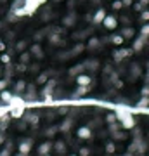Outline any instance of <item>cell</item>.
<instances>
[{"mask_svg":"<svg viewBox=\"0 0 149 156\" xmlns=\"http://www.w3.org/2000/svg\"><path fill=\"white\" fill-rule=\"evenodd\" d=\"M133 56V50L132 49H125V47H122L120 45V49H116L115 52H113V59H115V62H122L125 61V59H128V57Z\"/></svg>","mask_w":149,"mask_h":156,"instance_id":"1","label":"cell"},{"mask_svg":"<svg viewBox=\"0 0 149 156\" xmlns=\"http://www.w3.org/2000/svg\"><path fill=\"white\" fill-rule=\"evenodd\" d=\"M45 0H24L23 2V9H24V16H31L37 9H38V5H42Z\"/></svg>","mask_w":149,"mask_h":156,"instance_id":"2","label":"cell"},{"mask_svg":"<svg viewBox=\"0 0 149 156\" xmlns=\"http://www.w3.org/2000/svg\"><path fill=\"white\" fill-rule=\"evenodd\" d=\"M31 147H33V139H23L19 144H17V154L19 156H26L31 153Z\"/></svg>","mask_w":149,"mask_h":156,"instance_id":"3","label":"cell"},{"mask_svg":"<svg viewBox=\"0 0 149 156\" xmlns=\"http://www.w3.org/2000/svg\"><path fill=\"white\" fill-rule=\"evenodd\" d=\"M21 118L28 123V125H31V127H37V125H38V122H40V115H38V113H33V111H31V113L24 111Z\"/></svg>","mask_w":149,"mask_h":156,"instance_id":"4","label":"cell"},{"mask_svg":"<svg viewBox=\"0 0 149 156\" xmlns=\"http://www.w3.org/2000/svg\"><path fill=\"white\" fill-rule=\"evenodd\" d=\"M102 24H104V28H106V30L113 31V30L118 28V19H116L115 14H113V16H108V14H106L104 19H102Z\"/></svg>","mask_w":149,"mask_h":156,"instance_id":"5","label":"cell"},{"mask_svg":"<svg viewBox=\"0 0 149 156\" xmlns=\"http://www.w3.org/2000/svg\"><path fill=\"white\" fill-rule=\"evenodd\" d=\"M76 135H78V139L88 140L90 137H92V128L88 127V125H83V127H80V128L76 130Z\"/></svg>","mask_w":149,"mask_h":156,"instance_id":"6","label":"cell"},{"mask_svg":"<svg viewBox=\"0 0 149 156\" xmlns=\"http://www.w3.org/2000/svg\"><path fill=\"white\" fill-rule=\"evenodd\" d=\"M140 75H142L140 66H139L137 62H132V66H130V69H128V80H130V82H135Z\"/></svg>","mask_w":149,"mask_h":156,"instance_id":"7","label":"cell"},{"mask_svg":"<svg viewBox=\"0 0 149 156\" xmlns=\"http://www.w3.org/2000/svg\"><path fill=\"white\" fill-rule=\"evenodd\" d=\"M146 44H147V37L139 35L137 38H135V42H133V45H132V50L133 52H140V50L146 47Z\"/></svg>","mask_w":149,"mask_h":156,"instance_id":"8","label":"cell"},{"mask_svg":"<svg viewBox=\"0 0 149 156\" xmlns=\"http://www.w3.org/2000/svg\"><path fill=\"white\" fill-rule=\"evenodd\" d=\"M50 151H52V140H44V142L38 146L37 153H38L40 156H47V154H50Z\"/></svg>","mask_w":149,"mask_h":156,"instance_id":"9","label":"cell"},{"mask_svg":"<svg viewBox=\"0 0 149 156\" xmlns=\"http://www.w3.org/2000/svg\"><path fill=\"white\" fill-rule=\"evenodd\" d=\"M52 149H54L57 154H66L68 153V144L64 142V140H55V142H52Z\"/></svg>","mask_w":149,"mask_h":156,"instance_id":"10","label":"cell"},{"mask_svg":"<svg viewBox=\"0 0 149 156\" xmlns=\"http://www.w3.org/2000/svg\"><path fill=\"white\" fill-rule=\"evenodd\" d=\"M30 54H31L33 57H37V59H44V49H42V45H40L38 42H35V44H31Z\"/></svg>","mask_w":149,"mask_h":156,"instance_id":"11","label":"cell"},{"mask_svg":"<svg viewBox=\"0 0 149 156\" xmlns=\"http://www.w3.org/2000/svg\"><path fill=\"white\" fill-rule=\"evenodd\" d=\"M24 90H26V94H24L23 99L26 101V102L37 99V89H35V85H26V89H24Z\"/></svg>","mask_w":149,"mask_h":156,"instance_id":"12","label":"cell"},{"mask_svg":"<svg viewBox=\"0 0 149 156\" xmlns=\"http://www.w3.org/2000/svg\"><path fill=\"white\" fill-rule=\"evenodd\" d=\"M55 85H57V82L55 80H47L44 83V89H42V92H40V95H44V94H52L55 89Z\"/></svg>","mask_w":149,"mask_h":156,"instance_id":"13","label":"cell"},{"mask_svg":"<svg viewBox=\"0 0 149 156\" xmlns=\"http://www.w3.org/2000/svg\"><path fill=\"white\" fill-rule=\"evenodd\" d=\"M90 89H92V85H78L71 99H78V97H82V95H85V94H87V92H88Z\"/></svg>","mask_w":149,"mask_h":156,"instance_id":"14","label":"cell"},{"mask_svg":"<svg viewBox=\"0 0 149 156\" xmlns=\"http://www.w3.org/2000/svg\"><path fill=\"white\" fill-rule=\"evenodd\" d=\"M104 16H106V11L102 9V7H99V9L94 12V16H92V19H90V21L94 23V24H99V23H102Z\"/></svg>","mask_w":149,"mask_h":156,"instance_id":"15","label":"cell"},{"mask_svg":"<svg viewBox=\"0 0 149 156\" xmlns=\"http://www.w3.org/2000/svg\"><path fill=\"white\" fill-rule=\"evenodd\" d=\"M76 83L78 85H90L92 83V78H90V75H87V73H80V75H76Z\"/></svg>","mask_w":149,"mask_h":156,"instance_id":"16","label":"cell"},{"mask_svg":"<svg viewBox=\"0 0 149 156\" xmlns=\"http://www.w3.org/2000/svg\"><path fill=\"white\" fill-rule=\"evenodd\" d=\"M140 140H142V137H133L132 144L128 146V149H127V154H137V147L140 144Z\"/></svg>","mask_w":149,"mask_h":156,"instance_id":"17","label":"cell"},{"mask_svg":"<svg viewBox=\"0 0 149 156\" xmlns=\"http://www.w3.org/2000/svg\"><path fill=\"white\" fill-rule=\"evenodd\" d=\"M71 125H73V118L71 116H68L64 122L59 125V132H62V134H68L69 130H71Z\"/></svg>","mask_w":149,"mask_h":156,"instance_id":"18","label":"cell"},{"mask_svg":"<svg viewBox=\"0 0 149 156\" xmlns=\"http://www.w3.org/2000/svg\"><path fill=\"white\" fill-rule=\"evenodd\" d=\"M9 122H11V115H9V113H4V115L0 116V130H2V132H5L7 128H9Z\"/></svg>","mask_w":149,"mask_h":156,"instance_id":"19","label":"cell"},{"mask_svg":"<svg viewBox=\"0 0 149 156\" xmlns=\"http://www.w3.org/2000/svg\"><path fill=\"white\" fill-rule=\"evenodd\" d=\"M4 149L0 151V156H9L12 153V151H14V142H12V140H4Z\"/></svg>","mask_w":149,"mask_h":156,"instance_id":"20","label":"cell"},{"mask_svg":"<svg viewBox=\"0 0 149 156\" xmlns=\"http://www.w3.org/2000/svg\"><path fill=\"white\" fill-rule=\"evenodd\" d=\"M99 47H101V40L95 38V37H92V38L85 44V49L87 50H95V49H99Z\"/></svg>","mask_w":149,"mask_h":156,"instance_id":"21","label":"cell"},{"mask_svg":"<svg viewBox=\"0 0 149 156\" xmlns=\"http://www.w3.org/2000/svg\"><path fill=\"white\" fill-rule=\"evenodd\" d=\"M120 35H122L125 40H127V38H133V37H135V30L130 28V26H125L123 30H120Z\"/></svg>","mask_w":149,"mask_h":156,"instance_id":"22","label":"cell"},{"mask_svg":"<svg viewBox=\"0 0 149 156\" xmlns=\"http://www.w3.org/2000/svg\"><path fill=\"white\" fill-rule=\"evenodd\" d=\"M109 42H111V44H115L116 47H120V45H123L125 38H123V37H122L120 33H113V35L109 37Z\"/></svg>","mask_w":149,"mask_h":156,"instance_id":"23","label":"cell"},{"mask_svg":"<svg viewBox=\"0 0 149 156\" xmlns=\"http://www.w3.org/2000/svg\"><path fill=\"white\" fill-rule=\"evenodd\" d=\"M11 99H12V92H9L7 89L0 90V101H2V104H9Z\"/></svg>","mask_w":149,"mask_h":156,"instance_id":"24","label":"cell"},{"mask_svg":"<svg viewBox=\"0 0 149 156\" xmlns=\"http://www.w3.org/2000/svg\"><path fill=\"white\" fill-rule=\"evenodd\" d=\"M75 23H76V16H75V14H68V16H64V17H62V24H64L66 28L73 26Z\"/></svg>","mask_w":149,"mask_h":156,"instance_id":"25","label":"cell"},{"mask_svg":"<svg viewBox=\"0 0 149 156\" xmlns=\"http://www.w3.org/2000/svg\"><path fill=\"white\" fill-rule=\"evenodd\" d=\"M82 71H87V69H85V62H80L76 66H73L71 69H69V75H71V76H76V75H80Z\"/></svg>","mask_w":149,"mask_h":156,"instance_id":"26","label":"cell"},{"mask_svg":"<svg viewBox=\"0 0 149 156\" xmlns=\"http://www.w3.org/2000/svg\"><path fill=\"white\" fill-rule=\"evenodd\" d=\"M97 68H99V61H97V59L85 61V69H87V71H97Z\"/></svg>","mask_w":149,"mask_h":156,"instance_id":"27","label":"cell"},{"mask_svg":"<svg viewBox=\"0 0 149 156\" xmlns=\"http://www.w3.org/2000/svg\"><path fill=\"white\" fill-rule=\"evenodd\" d=\"M24 89H26V82H24V80H17L16 83H14V92H16V94L21 95L23 92H24Z\"/></svg>","mask_w":149,"mask_h":156,"instance_id":"28","label":"cell"},{"mask_svg":"<svg viewBox=\"0 0 149 156\" xmlns=\"http://www.w3.org/2000/svg\"><path fill=\"white\" fill-rule=\"evenodd\" d=\"M31 54H30V52H26V50H23L21 52V56H19V62H24V64H28V62L31 61Z\"/></svg>","mask_w":149,"mask_h":156,"instance_id":"29","label":"cell"},{"mask_svg":"<svg viewBox=\"0 0 149 156\" xmlns=\"http://www.w3.org/2000/svg\"><path fill=\"white\" fill-rule=\"evenodd\" d=\"M115 151H116L115 140H108L106 142V154H115Z\"/></svg>","mask_w":149,"mask_h":156,"instance_id":"30","label":"cell"},{"mask_svg":"<svg viewBox=\"0 0 149 156\" xmlns=\"http://www.w3.org/2000/svg\"><path fill=\"white\" fill-rule=\"evenodd\" d=\"M47 80H49V71H44V73H40V75H38V78H37V83L44 85Z\"/></svg>","mask_w":149,"mask_h":156,"instance_id":"31","label":"cell"},{"mask_svg":"<svg viewBox=\"0 0 149 156\" xmlns=\"http://www.w3.org/2000/svg\"><path fill=\"white\" fill-rule=\"evenodd\" d=\"M26 45H28V42H24V40H19V42L14 45V50H16V52H23V50H26Z\"/></svg>","mask_w":149,"mask_h":156,"instance_id":"32","label":"cell"},{"mask_svg":"<svg viewBox=\"0 0 149 156\" xmlns=\"http://www.w3.org/2000/svg\"><path fill=\"white\" fill-rule=\"evenodd\" d=\"M57 132H59V127H55V125H54V127H50V128L45 130V137H54Z\"/></svg>","mask_w":149,"mask_h":156,"instance_id":"33","label":"cell"},{"mask_svg":"<svg viewBox=\"0 0 149 156\" xmlns=\"http://www.w3.org/2000/svg\"><path fill=\"white\" fill-rule=\"evenodd\" d=\"M113 135V139L115 140H123V139H127V134L125 132H120V130H116L115 134H111Z\"/></svg>","mask_w":149,"mask_h":156,"instance_id":"34","label":"cell"},{"mask_svg":"<svg viewBox=\"0 0 149 156\" xmlns=\"http://www.w3.org/2000/svg\"><path fill=\"white\" fill-rule=\"evenodd\" d=\"M26 69H28V64H24V62H19V64L14 66V71L16 73H24Z\"/></svg>","mask_w":149,"mask_h":156,"instance_id":"35","label":"cell"},{"mask_svg":"<svg viewBox=\"0 0 149 156\" xmlns=\"http://www.w3.org/2000/svg\"><path fill=\"white\" fill-rule=\"evenodd\" d=\"M147 104H149V99H147V97H142V99L137 102V106H135V108H139V109L146 108V109H147Z\"/></svg>","mask_w":149,"mask_h":156,"instance_id":"36","label":"cell"},{"mask_svg":"<svg viewBox=\"0 0 149 156\" xmlns=\"http://www.w3.org/2000/svg\"><path fill=\"white\" fill-rule=\"evenodd\" d=\"M106 122H108V123L118 122V120H116V115H115V111H109L108 115H106Z\"/></svg>","mask_w":149,"mask_h":156,"instance_id":"37","label":"cell"},{"mask_svg":"<svg viewBox=\"0 0 149 156\" xmlns=\"http://www.w3.org/2000/svg\"><path fill=\"white\" fill-rule=\"evenodd\" d=\"M0 61H2V64H9V62H11V56H9V54H4V52H0Z\"/></svg>","mask_w":149,"mask_h":156,"instance_id":"38","label":"cell"},{"mask_svg":"<svg viewBox=\"0 0 149 156\" xmlns=\"http://www.w3.org/2000/svg\"><path fill=\"white\" fill-rule=\"evenodd\" d=\"M88 35H92V30L88 28L87 31H80V33H75V38H83V37H88Z\"/></svg>","mask_w":149,"mask_h":156,"instance_id":"39","label":"cell"},{"mask_svg":"<svg viewBox=\"0 0 149 156\" xmlns=\"http://www.w3.org/2000/svg\"><path fill=\"white\" fill-rule=\"evenodd\" d=\"M68 113H69V108L68 106H61L59 109H57V115H61V116H66Z\"/></svg>","mask_w":149,"mask_h":156,"instance_id":"40","label":"cell"},{"mask_svg":"<svg viewBox=\"0 0 149 156\" xmlns=\"http://www.w3.org/2000/svg\"><path fill=\"white\" fill-rule=\"evenodd\" d=\"M111 5H113V11H120V9L123 7V4H122V0H115Z\"/></svg>","mask_w":149,"mask_h":156,"instance_id":"41","label":"cell"},{"mask_svg":"<svg viewBox=\"0 0 149 156\" xmlns=\"http://www.w3.org/2000/svg\"><path fill=\"white\" fill-rule=\"evenodd\" d=\"M139 19H140V23H146V21H147V19H149V12L147 11H140V17H139Z\"/></svg>","mask_w":149,"mask_h":156,"instance_id":"42","label":"cell"},{"mask_svg":"<svg viewBox=\"0 0 149 156\" xmlns=\"http://www.w3.org/2000/svg\"><path fill=\"white\" fill-rule=\"evenodd\" d=\"M78 154H80V156H88V154H90V149H88V147H80Z\"/></svg>","mask_w":149,"mask_h":156,"instance_id":"43","label":"cell"},{"mask_svg":"<svg viewBox=\"0 0 149 156\" xmlns=\"http://www.w3.org/2000/svg\"><path fill=\"white\" fill-rule=\"evenodd\" d=\"M147 94H149V87H147V83H144V87L140 89V95L142 97H147Z\"/></svg>","mask_w":149,"mask_h":156,"instance_id":"44","label":"cell"},{"mask_svg":"<svg viewBox=\"0 0 149 156\" xmlns=\"http://www.w3.org/2000/svg\"><path fill=\"white\" fill-rule=\"evenodd\" d=\"M140 35H144V37H147L149 35V26L147 24H144L142 28H140Z\"/></svg>","mask_w":149,"mask_h":156,"instance_id":"45","label":"cell"},{"mask_svg":"<svg viewBox=\"0 0 149 156\" xmlns=\"http://www.w3.org/2000/svg\"><path fill=\"white\" fill-rule=\"evenodd\" d=\"M7 83H9V80H7V78H4V80H0V90L7 89Z\"/></svg>","mask_w":149,"mask_h":156,"instance_id":"46","label":"cell"},{"mask_svg":"<svg viewBox=\"0 0 149 156\" xmlns=\"http://www.w3.org/2000/svg\"><path fill=\"white\" fill-rule=\"evenodd\" d=\"M4 113H9V106H0V116H2V115H4Z\"/></svg>","mask_w":149,"mask_h":156,"instance_id":"47","label":"cell"},{"mask_svg":"<svg viewBox=\"0 0 149 156\" xmlns=\"http://www.w3.org/2000/svg\"><path fill=\"white\" fill-rule=\"evenodd\" d=\"M5 49H7V44L4 40H0V52H5Z\"/></svg>","mask_w":149,"mask_h":156,"instance_id":"48","label":"cell"},{"mask_svg":"<svg viewBox=\"0 0 149 156\" xmlns=\"http://www.w3.org/2000/svg\"><path fill=\"white\" fill-rule=\"evenodd\" d=\"M133 7H135V11H139V12H140V11H142V9H144V7H142V4H140V2H137V4H135V5H133Z\"/></svg>","mask_w":149,"mask_h":156,"instance_id":"49","label":"cell"},{"mask_svg":"<svg viewBox=\"0 0 149 156\" xmlns=\"http://www.w3.org/2000/svg\"><path fill=\"white\" fill-rule=\"evenodd\" d=\"M123 5H132V0H122Z\"/></svg>","mask_w":149,"mask_h":156,"instance_id":"50","label":"cell"},{"mask_svg":"<svg viewBox=\"0 0 149 156\" xmlns=\"http://www.w3.org/2000/svg\"><path fill=\"white\" fill-rule=\"evenodd\" d=\"M4 140H5V137H4V132L0 130V144H4Z\"/></svg>","mask_w":149,"mask_h":156,"instance_id":"51","label":"cell"},{"mask_svg":"<svg viewBox=\"0 0 149 156\" xmlns=\"http://www.w3.org/2000/svg\"><path fill=\"white\" fill-rule=\"evenodd\" d=\"M140 4H142V7H146L149 4V0H140Z\"/></svg>","mask_w":149,"mask_h":156,"instance_id":"52","label":"cell"},{"mask_svg":"<svg viewBox=\"0 0 149 156\" xmlns=\"http://www.w3.org/2000/svg\"><path fill=\"white\" fill-rule=\"evenodd\" d=\"M101 0H92V4H99Z\"/></svg>","mask_w":149,"mask_h":156,"instance_id":"53","label":"cell"},{"mask_svg":"<svg viewBox=\"0 0 149 156\" xmlns=\"http://www.w3.org/2000/svg\"><path fill=\"white\" fill-rule=\"evenodd\" d=\"M2 69H4V68H2V66H0V76H2Z\"/></svg>","mask_w":149,"mask_h":156,"instance_id":"54","label":"cell"},{"mask_svg":"<svg viewBox=\"0 0 149 156\" xmlns=\"http://www.w3.org/2000/svg\"><path fill=\"white\" fill-rule=\"evenodd\" d=\"M54 2H61V0H54Z\"/></svg>","mask_w":149,"mask_h":156,"instance_id":"55","label":"cell"}]
</instances>
